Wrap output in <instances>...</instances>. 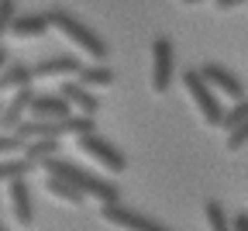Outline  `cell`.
<instances>
[{
    "mask_svg": "<svg viewBox=\"0 0 248 231\" xmlns=\"http://www.w3.org/2000/svg\"><path fill=\"white\" fill-rule=\"evenodd\" d=\"M31 80V66L24 62H7L4 69H0V90H17V86H28Z\"/></svg>",
    "mask_w": 248,
    "mask_h": 231,
    "instance_id": "cell-14",
    "label": "cell"
},
{
    "mask_svg": "<svg viewBox=\"0 0 248 231\" xmlns=\"http://www.w3.org/2000/svg\"><path fill=\"white\" fill-rule=\"evenodd\" d=\"M197 73H200V80H203L214 93H224V97H231V100H241V97H245V83H241L231 69H224L221 62H203Z\"/></svg>",
    "mask_w": 248,
    "mask_h": 231,
    "instance_id": "cell-7",
    "label": "cell"
},
{
    "mask_svg": "<svg viewBox=\"0 0 248 231\" xmlns=\"http://www.w3.org/2000/svg\"><path fill=\"white\" fill-rule=\"evenodd\" d=\"M45 186H48V193H52V197H59V200H66V204H83V200H86V197H83L73 183L59 180V176H48V180H45Z\"/></svg>",
    "mask_w": 248,
    "mask_h": 231,
    "instance_id": "cell-17",
    "label": "cell"
},
{
    "mask_svg": "<svg viewBox=\"0 0 248 231\" xmlns=\"http://www.w3.org/2000/svg\"><path fill=\"white\" fill-rule=\"evenodd\" d=\"M100 217H104L107 224H114V228H124V231H172V228L152 221V217H145V214H138V211H131V207H121L117 200H114V204H104V207H100Z\"/></svg>",
    "mask_w": 248,
    "mask_h": 231,
    "instance_id": "cell-6",
    "label": "cell"
},
{
    "mask_svg": "<svg viewBox=\"0 0 248 231\" xmlns=\"http://www.w3.org/2000/svg\"><path fill=\"white\" fill-rule=\"evenodd\" d=\"M7 62H11V55H7V49H4V45H0V69H4Z\"/></svg>",
    "mask_w": 248,
    "mask_h": 231,
    "instance_id": "cell-26",
    "label": "cell"
},
{
    "mask_svg": "<svg viewBox=\"0 0 248 231\" xmlns=\"http://www.w3.org/2000/svg\"><path fill=\"white\" fill-rule=\"evenodd\" d=\"M45 17H48V28H59L62 35H66L73 45H79L90 59H97V62H104L107 55H110V49H107V42L97 35L93 28H86L79 17H73L69 11H62V7H52V11H45Z\"/></svg>",
    "mask_w": 248,
    "mask_h": 231,
    "instance_id": "cell-2",
    "label": "cell"
},
{
    "mask_svg": "<svg viewBox=\"0 0 248 231\" xmlns=\"http://www.w3.org/2000/svg\"><path fill=\"white\" fill-rule=\"evenodd\" d=\"M76 83L83 86H110L114 83V69L110 66H90V69H76Z\"/></svg>",
    "mask_w": 248,
    "mask_h": 231,
    "instance_id": "cell-16",
    "label": "cell"
},
{
    "mask_svg": "<svg viewBox=\"0 0 248 231\" xmlns=\"http://www.w3.org/2000/svg\"><path fill=\"white\" fill-rule=\"evenodd\" d=\"M38 166H45V173L48 176H59V180H66V183H73L83 197H93V200H100V204H114L117 197H121V190H117V183H110V180H100L97 173H86L83 166H76L73 159H59V155H48V159H42Z\"/></svg>",
    "mask_w": 248,
    "mask_h": 231,
    "instance_id": "cell-1",
    "label": "cell"
},
{
    "mask_svg": "<svg viewBox=\"0 0 248 231\" xmlns=\"http://www.w3.org/2000/svg\"><path fill=\"white\" fill-rule=\"evenodd\" d=\"M31 169H35V162H31V159H4V162H0V183H4V180H17V176H28Z\"/></svg>",
    "mask_w": 248,
    "mask_h": 231,
    "instance_id": "cell-18",
    "label": "cell"
},
{
    "mask_svg": "<svg viewBox=\"0 0 248 231\" xmlns=\"http://www.w3.org/2000/svg\"><path fill=\"white\" fill-rule=\"evenodd\" d=\"M11 207H14L17 224H31V221H35V200H31V190H28L24 176L11 180Z\"/></svg>",
    "mask_w": 248,
    "mask_h": 231,
    "instance_id": "cell-10",
    "label": "cell"
},
{
    "mask_svg": "<svg viewBox=\"0 0 248 231\" xmlns=\"http://www.w3.org/2000/svg\"><path fill=\"white\" fill-rule=\"evenodd\" d=\"M21 138L14 135V131H7V135H0V155H7V152H21Z\"/></svg>",
    "mask_w": 248,
    "mask_h": 231,
    "instance_id": "cell-23",
    "label": "cell"
},
{
    "mask_svg": "<svg viewBox=\"0 0 248 231\" xmlns=\"http://www.w3.org/2000/svg\"><path fill=\"white\" fill-rule=\"evenodd\" d=\"M172 73H176V52L172 42L166 35H159L152 42V90L155 93H166L172 86Z\"/></svg>",
    "mask_w": 248,
    "mask_h": 231,
    "instance_id": "cell-4",
    "label": "cell"
},
{
    "mask_svg": "<svg viewBox=\"0 0 248 231\" xmlns=\"http://www.w3.org/2000/svg\"><path fill=\"white\" fill-rule=\"evenodd\" d=\"M186 4H203V0H186Z\"/></svg>",
    "mask_w": 248,
    "mask_h": 231,
    "instance_id": "cell-27",
    "label": "cell"
},
{
    "mask_svg": "<svg viewBox=\"0 0 248 231\" xmlns=\"http://www.w3.org/2000/svg\"><path fill=\"white\" fill-rule=\"evenodd\" d=\"M59 97H62L69 107H76L79 114H90V117L97 114V107H100V100H97V97L90 93V86H83V83H62V86H59Z\"/></svg>",
    "mask_w": 248,
    "mask_h": 231,
    "instance_id": "cell-8",
    "label": "cell"
},
{
    "mask_svg": "<svg viewBox=\"0 0 248 231\" xmlns=\"http://www.w3.org/2000/svg\"><path fill=\"white\" fill-rule=\"evenodd\" d=\"M69 104L62 100L59 93H35L31 97V104H28V114L31 117H69Z\"/></svg>",
    "mask_w": 248,
    "mask_h": 231,
    "instance_id": "cell-9",
    "label": "cell"
},
{
    "mask_svg": "<svg viewBox=\"0 0 248 231\" xmlns=\"http://www.w3.org/2000/svg\"><path fill=\"white\" fill-rule=\"evenodd\" d=\"M21 152H24V159H31V162L38 166L42 159H48V155L59 152V138H28V142L21 145Z\"/></svg>",
    "mask_w": 248,
    "mask_h": 231,
    "instance_id": "cell-15",
    "label": "cell"
},
{
    "mask_svg": "<svg viewBox=\"0 0 248 231\" xmlns=\"http://www.w3.org/2000/svg\"><path fill=\"white\" fill-rule=\"evenodd\" d=\"M14 14H17V4H14V0H0V42H4L7 28H11V21H14Z\"/></svg>",
    "mask_w": 248,
    "mask_h": 231,
    "instance_id": "cell-22",
    "label": "cell"
},
{
    "mask_svg": "<svg viewBox=\"0 0 248 231\" xmlns=\"http://www.w3.org/2000/svg\"><path fill=\"white\" fill-rule=\"evenodd\" d=\"M0 231H4V228H0Z\"/></svg>",
    "mask_w": 248,
    "mask_h": 231,
    "instance_id": "cell-28",
    "label": "cell"
},
{
    "mask_svg": "<svg viewBox=\"0 0 248 231\" xmlns=\"http://www.w3.org/2000/svg\"><path fill=\"white\" fill-rule=\"evenodd\" d=\"M183 86H186V93L193 97L197 111L203 114V121H207L210 128H217V124H221L224 107H221V100L214 97V90H210V86L200 80V73H197V69H186V73H183Z\"/></svg>",
    "mask_w": 248,
    "mask_h": 231,
    "instance_id": "cell-3",
    "label": "cell"
},
{
    "mask_svg": "<svg viewBox=\"0 0 248 231\" xmlns=\"http://www.w3.org/2000/svg\"><path fill=\"white\" fill-rule=\"evenodd\" d=\"M214 4H217V11H234V7L248 4V0H214Z\"/></svg>",
    "mask_w": 248,
    "mask_h": 231,
    "instance_id": "cell-25",
    "label": "cell"
},
{
    "mask_svg": "<svg viewBox=\"0 0 248 231\" xmlns=\"http://www.w3.org/2000/svg\"><path fill=\"white\" fill-rule=\"evenodd\" d=\"M248 117V97H241V100H234V107L228 111V114H221V124H217V128H234V124H241Z\"/></svg>",
    "mask_w": 248,
    "mask_h": 231,
    "instance_id": "cell-20",
    "label": "cell"
},
{
    "mask_svg": "<svg viewBox=\"0 0 248 231\" xmlns=\"http://www.w3.org/2000/svg\"><path fill=\"white\" fill-rule=\"evenodd\" d=\"M245 145H248V117H245L241 124L231 128V135H228V152H238V148H245Z\"/></svg>",
    "mask_w": 248,
    "mask_h": 231,
    "instance_id": "cell-21",
    "label": "cell"
},
{
    "mask_svg": "<svg viewBox=\"0 0 248 231\" xmlns=\"http://www.w3.org/2000/svg\"><path fill=\"white\" fill-rule=\"evenodd\" d=\"M203 214H207V224H210V231H231V221H228L224 207L217 204V200H207V204H203Z\"/></svg>",
    "mask_w": 248,
    "mask_h": 231,
    "instance_id": "cell-19",
    "label": "cell"
},
{
    "mask_svg": "<svg viewBox=\"0 0 248 231\" xmlns=\"http://www.w3.org/2000/svg\"><path fill=\"white\" fill-rule=\"evenodd\" d=\"M79 69V59L73 55H52V59H42L38 66H31V76L35 80H52V76H69Z\"/></svg>",
    "mask_w": 248,
    "mask_h": 231,
    "instance_id": "cell-12",
    "label": "cell"
},
{
    "mask_svg": "<svg viewBox=\"0 0 248 231\" xmlns=\"http://www.w3.org/2000/svg\"><path fill=\"white\" fill-rule=\"evenodd\" d=\"M231 231H248V214H245V211L231 217Z\"/></svg>",
    "mask_w": 248,
    "mask_h": 231,
    "instance_id": "cell-24",
    "label": "cell"
},
{
    "mask_svg": "<svg viewBox=\"0 0 248 231\" xmlns=\"http://www.w3.org/2000/svg\"><path fill=\"white\" fill-rule=\"evenodd\" d=\"M7 31H14L17 38H38L48 31V17L45 14H14Z\"/></svg>",
    "mask_w": 248,
    "mask_h": 231,
    "instance_id": "cell-13",
    "label": "cell"
},
{
    "mask_svg": "<svg viewBox=\"0 0 248 231\" xmlns=\"http://www.w3.org/2000/svg\"><path fill=\"white\" fill-rule=\"evenodd\" d=\"M79 142V152H86L90 159H97L100 166H107L110 173H121L124 166H128V159H124V152L114 145V142H107V138H100L97 131H86V135H76Z\"/></svg>",
    "mask_w": 248,
    "mask_h": 231,
    "instance_id": "cell-5",
    "label": "cell"
},
{
    "mask_svg": "<svg viewBox=\"0 0 248 231\" xmlns=\"http://www.w3.org/2000/svg\"><path fill=\"white\" fill-rule=\"evenodd\" d=\"M31 97H35L31 83H28V86H17V93L11 97V104H7V107H0V124H4L7 131H14V124H17V121H24V114H28V104H31Z\"/></svg>",
    "mask_w": 248,
    "mask_h": 231,
    "instance_id": "cell-11",
    "label": "cell"
}]
</instances>
